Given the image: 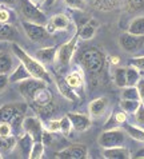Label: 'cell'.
I'll return each mask as SVG.
<instances>
[{"label":"cell","instance_id":"cell-1","mask_svg":"<svg viewBox=\"0 0 144 159\" xmlns=\"http://www.w3.org/2000/svg\"><path fill=\"white\" fill-rule=\"evenodd\" d=\"M11 48H12L14 55L19 59L20 63H23L25 66V68H27L29 71V74L32 75V78L40 79V80L46 82V83L51 82V76H50V74H48L47 68L44 67V64L40 63L36 58H32L31 55H28L27 52H25L23 48L15 42H12Z\"/></svg>","mask_w":144,"mask_h":159},{"label":"cell","instance_id":"cell-2","mask_svg":"<svg viewBox=\"0 0 144 159\" xmlns=\"http://www.w3.org/2000/svg\"><path fill=\"white\" fill-rule=\"evenodd\" d=\"M80 63L83 68L89 75H99L104 68L106 63V56L99 48L91 47L88 50L83 51L80 55Z\"/></svg>","mask_w":144,"mask_h":159},{"label":"cell","instance_id":"cell-3","mask_svg":"<svg viewBox=\"0 0 144 159\" xmlns=\"http://www.w3.org/2000/svg\"><path fill=\"white\" fill-rule=\"evenodd\" d=\"M20 12L23 19L27 21H31V23L46 25L48 21L44 12L37 6H35L33 3L29 2V0H20Z\"/></svg>","mask_w":144,"mask_h":159},{"label":"cell","instance_id":"cell-4","mask_svg":"<svg viewBox=\"0 0 144 159\" xmlns=\"http://www.w3.org/2000/svg\"><path fill=\"white\" fill-rule=\"evenodd\" d=\"M98 142L103 148L123 146L125 142V131L121 129H117V127L110 129V130H104L100 134Z\"/></svg>","mask_w":144,"mask_h":159},{"label":"cell","instance_id":"cell-5","mask_svg":"<svg viewBox=\"0 0 144 159\" xmlns=\"http://www.w3.org/2000/svg\"><path fill=\"white\" fill-rule=\"evenodd\" d=\"M119 46L123 51L128 54H133L144 47V35H133L124 32L119 36Z\"/></svg>","mask_w":144,"mask_h":159},{"label":"cell","instance_id":"cell-6","mask_svg":"<svg viewBox=\"0 0 144 159\" xmlns=\"http://www.w3.org/2000/svg\"><path fill=\"white\" fill-rule=\"evenodd\" d=\"M46 87V82L40 80V79L36 78H29L27 80H23L19 83L17 86V90H19L20 95L28 102V103H32L33 96L36 95V92L40 90V88Z\"/></svg>","mask_w":144,"mask_h":159},{"label":"cell","instance_id":"cell-7","mask_svg":"<svg viewBox=\"0 0 144 159\" xmlns=\"http://www.w3.org/2000/svg\"><path fill=\"white\" fill-rule=\"evenodd\" d=\"M77 40H79V34H75L73 38H71V40H68L67 43L62 44L58 48V54H56V59H58L60 66H68L71 63V59L73 54L76 51V46H77Z\"/></svg>","mask_w":144,"mask_h":159},{"label":"cell","instance_id":"cell-8","mask_svg":"<svg viewBox=\"0 0 144 159\" xmlns=\"http://www.w3.org/2000/svg\"><path fill=\"white\" fill-rule=\"evenodd\" d=\"M87 157H88V148L81 143L71 144L55 154V158L58 159H85Z\"/></svg>","mask_w":144,"mask_h":159},{"label":"cell","instance_id":"cell-9","mask_svg":"<svg viewBox=\"0 0 144 159\" xmlns=\"http://www.w3.org/2000/svg\"><path fill=\"white\" fill-rule=\"evenodd\" d=\"M21 27H23L28 39L32 42H43L48 38V31L46 30L44 25H41V24H36V23L23 20L21 21Z\"/></svg>","mask_w":144,"mask_h":159},{"label":"cell","instance_id":"cell-10","mask_svg":"<svg viewBox=\"0 0 144 159\" xmlns=\"http://www.w3.org/2000/svg\"><path fill=\"white\" fill-rule=\"evenodd\" d=\"M23 131L29 134L33 138L35 142L41 140L43 142V132H44V127L40 119L36 116H27L23 120Z\"/></svg>","mask_w":144,"mask_h":159},{"label":"cell","instance_id":"cell-11","mask_svg":"<svg viewBox=\"0 0 144 159\" xmlns=\"http://www.w3.org/2000/svg\"><path fill=\"white\" fill-rule=\"evenodd\" d=\"M32 104L39 111H44V114H48V111L51 110V106H52V95H51V92L47 90V87L40 88V90L36 92V95L33 96Z\"/></svg>","mask_w":144,"mask_h":159},{"label":"cell","instance_id":"cell-12","mask_svg":"<svg viewBox=\"0 0 144 159\" xmlns=\"http://www.w3.org/2000/svg\"><path fill=\"white\" fill-rule=\"evenodd\" d=\"M71 20L69 17L64 14H58L55 16H52V19H50L46 24V30L48 31V34H54L56 31H65L69 28Z\"/></svg>","mask_w":144,"mask_h":159},{"label":"cell","instance_id":"cell-13","mask_svg":"<svg viewBox=\"0 0 144 159\" xmlns=\"http://www.w3.org/2000/svg\"><path fill=\"white\" fill-rule=\"evenodd\" d=\"M19 114H25V104H4L0 107V122H8Z\"/></svg>","mask_w":144,"mask_h":159},{"label":"cell","instance_id":"cell-14","mask_svg":"<svg viewBox=\"0 0 144 159\" xmlns=\"http://www.w3.org/2000/svg\"><path fill=\"white\" fill-rule=\"evenodd\" d=\"M69 120L72 123V129L75 131H79V132H83V131H87L92 125L91 122V118L88 115H84V114H79V112H68L67 114Z\"/></svg>","mask_w":144,"mask_h":159},{"label":"cell","instance_id":"cell-15","mask_svg":"<svg viewBox=\"0 0 144 159\" xmlns=\"http://www.w3.org/2000/svg\"><path fill=\"white\" fill-rule=\"evenodd\" d=\"M55 83H56V87H58L59 92L63 95V98H65L69 102H79L80 100V96L76 94V91L65 82V79H63L62 76L56 75L55 76Z\"/></svg>","mask_w":144,"mask_h":159},{"label":"cell","instance_id":"cell-16","mask_svg":"<svg viewBox=\"0 0 144 159\" xmlns=\"http://www.w3.org/2000/svg\"><path fill=\"white\" fill-rule=\"evenodd\" d=\"M108 107V99L104 98V96H100V98H96L89 103L88 106V111H89V115L91 116H95V118H99L102 116Z\"/></svg>","mask_w":144,"mask_h":159},{"label":"cell","instance_id":"cell-17","mask_svg":"<svg viewBox=\"0 0 144 159\" xmlns=\"http://www.w3.org/2000/svg\"><path fill=\"white\" fill-rule=\"evenodd\" d=\"M103 157L106 159H128L131 158V152L124 146H117V147L104 148Z\"/></svg>","mask_w":144,"mask_h":159},{"label":"cell","instance_id":"cell-18","mask_svg":"<svg viewBox=\"0 0 144 159\" xmlns=\"http://www.w3.org/2000/svg\"><path fill=\"white\" fill-rule=\"evenodd\" d=\"M99 27V23L96 21L95 19H89L87 23H84L80 27V30L77 31V34H79V38L83 39V40H91L95 34H96V30Z\"/></svg>","mask_w":144,"mask_h":159},{"label":"cell","instance_id":"cell-19","mask_svg":"<svg viewBox=\"0 0 144 159\" xmlns=\"http://www.w3.org/2000/svg\"><path fill=\"white\" fill-rule=\"evenodd\" d=\"M56 54H58L56 47H46V48L39 50L35 54V58L43 64H52L56 58Z\"/></svg>","mask_w":144,"mask_h":159},{"label":"cell","instance_id":"cell-20","mask_svg":"<svg viewBox=\"0 0 144 159\" xmlns=\"http://www.w3.org/2000/svg\"><path fill=\"white\" fill-rule=\"evenodd\" d=\"M32 78V75L29 74V71L25 68V66L23 63H19L15 70H12V72L10 74V83H20L23 80Z\"/></svg>","mask_w":144,"mask_h":159},{"label":"cell","instance_id":"cell-21","mask_svg":"<svg viewBox=\"0 0 144 159\" xmlns=\"http://www.w3.org/2000/svg\"><path fill=\"white\" fill-rule=\"evenodd\" d=\"M17 31L10 23H0V42H15Z\"/></svg>","mask_w":144,"mask_h":159},{"label":"cell","instance_id":"cell-22","mask_svg":"<svg viewBox=\"0 0 144 159\" xmlns=\"http://www.w3.org/2000/svg\"><path fill=\"white\" fill-rule=\"evenodd\" d=\"M33 143H35L33 138L29 134H27V132H23V134L20 135L17 144H19L20 151H21V154H23L24 158H29V154H31V150H32Z\"/></svg>","mask_w":144,"mask_h":159},{"label":"cell","instance_id":"cell-23","mask_svg":"<svg viewBox=\"0 0 144 159\" xmlns=\"http://www.w3.org/2000/svg\"><path fill=\"white\" fill-rule=\"evenodd\" d=\"M124 10L131 15L144 14V0H124Z\"/></svg>","mask_w":144,"mask_h":159},{"label":"cell","instance_id":"cell-24","mask_svg":"<svg viewBox=\"0 0 144 159\" xmlns=\"http://www.w3.org/2000/svg\"><path fill=\"white\" fill-rule=\"evenodd\" d=\"M127 122V112L123 111V110H120V111H115L111 115V118L108 119L107 125L104 126V129L106 130H110V129H115L116 126H120L123 125V123Z\"/></svg>","mask_w":144,"mask_h":159},{"label":"cell","instance_id":"cell-25","mask_svg":"<svg viewBox=\"0 0 144 159\" xmlns=\"http://www.w3.org/2000/svg\"><path fill=\"white\" fill-rule=\"evenodd\" d=\"M64 79L73 90H80V88H83V86H84V76H83V72H80V71L69 72Z\"/></svg>","mask_w":144,"mask_h":159},{"label":"cell","instance_id":"cell-26","mask_svg":"<svg viewBox=\"0 0 144 159\" xmlns=\"http://www.w3.org/2000/svg\"><path fill=\"white\" fill-rule=\"evenodd\" d=\"M14 70V59L7 51H0V74H10Z\"/></svg>","mask_w":144,"mask_h":159},{"label":"cell","instance_id":"cell-27","mask_svg":"<svg viewBox=\"0 0 144 159\" xmlns=\"http://www.w3.org/2000/svg\"><path fill=\"white\" fill-rule=\"evenodd\" d=\"M94 7L102 12H111L119 7V0H94Z\"/></svg>","mask_w":144,"mask_h":159},{"label":"cell","instance_id":"cell-28","mask_svg":"<svg viewBox=\"0 0 144 159\" xmlns=\"http://www.w3.org/2000/svg\"><path fill=\"white\" fill-rule=\"evenodd\" d=\"M17 146V140L14 135L8 136H0V152L8 154Z\"/></svg>","mask_w":144,"mask_h":159},{"label":"cell","instance_id":"cell-29","mask_svg":"<svg viewBox=\"0 0 144 159\" xmlns=\"http://www.w3.org/2000/svg\"><path fill=\"white\" fill-rule=\"evenodd\" d=\"M127 32L133 34V35H144V16L143 15L135 17L131 21L127 28Z\"/></svg>","mask_w":144,"mask_h":159},{"label":"cell","instance_id":"cell-30","mask_svg":"<svg viewBox=\"0 0 144 159\" xmlns=\"http://www.w3.org/2000/svg\"><path fill=\"white\" fill-rule=\"evenodd\" d=\"M124 131L131 136L132 139L137 140L140 143H144V130L140 126H132V125H127L124 127Z\"/></svg>","mask_w":144,"mask_h":159},{"label":"cell","instance_id":"cell-31","mask_svg":"<svg viewBox=\"0 0 144 159\" xmlns=\"http://www.w3.org/2000/svg\"><path fill=\"white\" fill-rule=\"evenodd\" d=\"M113 80H115V84L120 88L127 87V71H125V67H117L113 72Z\"/></svg>","mask_w":144,"mask_h":159},{"label":"cell","instance_id":"cell-32","mask_svg":"<svg viewBox=\"0 0 144 159\" xmlns=\"http://www.w3.org/2000/svg\"><path fill=\"white\" fill-rule=\"evenodd\" d=\"M125 71H127V86H136L140 80V71L132 66L125 67Z\"/></svg>","mask_w":144,"mask_h":159},{"label":"cell","instance_id":"cell-33","mask_svg":"<svg viewBox=\"0 0 144 159\" xmlns=\"http://www.w3.org/2000/svg\"><path fill=\"white\" fill-rule=\"evenodd\" d=\"M142 102L140 100H132V99H121L120 102V108L125 111L127 114H135V111L137 110L139 104Z\"/></svg>","mask_w":144,"mask_h":159},{"label":"cell","instance_id":"cell-34","mask_svg":"<svg viewBox=\"0 0 144 159\" xmlns=\"http://www.w3.org/2000/svg\"><path fill=\"white\" fill-rule=\"evenodd\" d=\"M121 99L140 100V96H139L137 87H136V86H127V87H124L123 92H121Z\"/></svg>","mask_w":144,"mask_h":159},{"label":"cell","instance_id":"cell-35","mask_svg":"<svg viewBox=\"0 0 144 159\" xmlns=\"http://www.w3.org/2000/svg\"><path fill=\"white\" fill-rule=\"evenodd\" d=\"M44 143L41 140H37L35 142L32 146L31 154H29V159H41L43 155H44Z\"/></svg>","mask_w":144,"mask_h":159},{"label":"cell","instance_id":"cell-36","mask_svg":"<svg viewBox=\"0 0 144 159\" xmlns=\"http://www.w3.org/2000/svg\"><path fill=\"white\" fill-rule=\"evenodd\" d=\"M59 122H60V132H62L63 135L68 136L71 134V130H72V123L69 120L68 115H64Z\"/></svg>","mask_w":144,"mask_h":159},{"label":"cell","instance_id":"cell-37","mask_svg":"<svg viewBox=\"0 0 144 159\" xmlns=\"http://www.w3.org/2000/svg\"><path fill=\"white\" fill-rule=\"evenodd\" d=\"M133 115H135V120H136L137 126L144 127V104L143 103L139 104V107L136 111H135Z\"/></svg>","mask_w":144,"mask_h":159},{"label":"cell","instance_id":"cell-38","mask_svg":"<svg viewBox=\"0 0 144 159\" xmlns=\"http://www.w3.org/2000/svg\"><path fill=\"white\" fill-rule=\"evenodd\" d=\"M64 3L72 10H84L85 7V0H64Z\"/></svg>","mask_w":144,"mask_h":159},{"label":"cell","instance_id":"cell-39","mask_svg":"<svg viewBox=\"0 0 144 159\" xmlns=\"http://www.w3.org/2000/svg\"><path fill=\"white\" fill-rule=\"evenodd\" d=\"M129 66L137 68L139 71L144 72V56H136V58H132L129 60Z\"/></svg>","mask_w":144,"mask_h":159},{"label":"cell","instance_id":"cell-40","mask_svg":"<svg viewBox=\"0 0 144 159\" xmlns=\"http://www.w3.org/2000/svg\"><path fill=\"white\" fill-rule=\"evenodd\" d=\"M11 17H12V12L8 8L0 6V23H10Z\"/></svg>","mask_w":144,"mask_h":159},{"label":"cell","instance_id":"cell-41","mask_svg":"<svg viewBox=\"0 0 144 159\" xmlns=\"http://www.w3.org/2000/svg\"><path fill=\"white\" fill-rule=\"evenodd\" d=\"M12 127L8 122H0V136H8L12 135Z\"/></svg>","mask_w":144,"mask_h":159},{"label":"cell","instance_id":"cell-42","mask_svg":"<svg viewBox=\"0 0 144 159\" xmlns=\"http://www.w3.org/2000/svg\"><path fill=\"white\" fill-rule=\"evenodd\" d=\"M8 84H10V76L7 74H0V94L4 92Z\"/></svg>","mask_w":144,"mask_h":159},{"label":"cell","instance_id":"cell-43","mask_svg":"<svg viewBox=\"0 0 144 159\" xmlns=\"http://www.w3.org/2000/svg\"><path fill=\"white\" fill-rule=\"evenodd\" d=\"M47 130L50 131V132H60V122L59 120H51L50 123H48V126H47Z\"/></svg>","mask_w":144,"mask_h":159},{"label":"cell","instance_id":"cell-44","mask_svg":"<svg viewBox=\"0 0 144 159\" xmlns=\"http://www.w3.org/2000/svg\"><path fill=\"white\" fill-rule=\"evenodd\" d=\"M136 87H137V91H139V96H140V102L144 104V79L140 78V80H139Z\"/></svg>","mask_w":144,"mask_h":159},{"label":"cell","instance_id":"cell-45","mask_svg":"<svg viewBox=\"0 0 144 159\" xmlns=\"http://www.w3.org/2000/svg\"><path fill=\"white\" fill-rule=\"evenodd\" d=\"M17 3V0H0V6H7V7H12Z\"/></svg>","mask_w":144,"mask_h":159},{"label":"cell","instance_id":"cell-46","mask_svg":"<svg viewBox=\"0 0 144 159\" xmlns=\"http://www.w3.org/2000/svg\"><path fill=\"white\" fill-rule=\"evenodd\" d=\"M55 2H56V0H46L44 7H46V8H51V7L55 4Z\"/></svg>","mask_w":144,"mask_h":159},{"label":"cell","instance_id":"cell-47","mask_svg":"<svg viewBox=\"0 0 144 159\" xmlns=\"http://www.w3.org/2000/svg\"><path fill=\"white\" fill-rule=\"evenodd\" d=\"M29 2L31 3H33L35 6H40V4H43V6H44V3H46V0H29Z\"/></svg>","mask_w":144,"mask_h":159},{"label":"cell","instance_id":"cell-48","mask_svg":"<svg viewBox=\"0 0 144 159\" xmlns=\"http://www.w3.org/2000/svg\"><path fill=\"white\" fill-rule=\"evenodd\" d=\"M110 61H111L112 64H117L120 60H119V58H117V56H111V58H110Z\"/></svg>","mask_w":144,"mask_h":159},{"label":"cell","instance_id":"cell-49","mask_svg":"<svg viewBox=\"0 0 144 159\" xmlns=\"http://www.w3.org/2000/svg\"><path fill=\"white\" fill-rule=\"evenodd\" d=\"M133 158H144V150H140L133 155Z\"/></svg>","mask_w":144,"mask_h":159},{"label":"cell","instance_id":"cell-50","mask_svg":"<svg viewBox=\"0 0 144 159\" xmlns=\"http://www.w3.org/2000/svg\"><path fill=\"white\" fill-rule=\"evenodd\" d=\"M0 159H3V154L2 152H0Z\"/></svg>","mask_w":144,"mask_h":159}]
</instances>
